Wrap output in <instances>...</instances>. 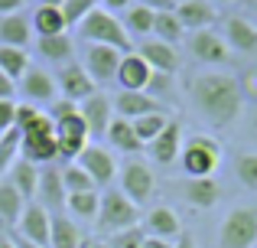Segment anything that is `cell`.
Instances as JSON below:
<instances>
[{"label":"cell","mask_w":257,"mask_h":248,"mask_svg":"<svg viewBox=\"0 0 257 248\" xmlns=\"http://www.w3.org/2000/svg\"><path fill=\"white\" fill-rule=\"evenodd\" d=\"M192 105L205 124L228 127L244 111V92L231 72H202L192 82Z\"/></svg>","instance_id":"6da1fadb"},{"label":"cell","mask_w":257,"mask_h":248,"mask_svg":"<svg viewBox=\"0 0 257 248\" xmlns=\"http://www.w3.org/2000/svg\"><path fill=\"white\" fill-rule=\"evenodd\" d=\"M17 131V127H13ZM20 157L30 163H56L59 160V147H56V121L46 111H39L26 127H20Z\"/></svg>","instance_id":"7a4b0ae2"},{"label":"cell","mask_w":257,"mask_h":248,"mask_svg":"<svg viewBox=\"0 0 257 248\" xmlns=\"http://www.w3.org/2000/svg\"><path fill=\"white\" fill-rule=\"evenodd\" d=\"M78 36H82L85 43L111 46V49H117V52H134L131 33L124 30V23H120L111 10H101V7H94L82 23H78Z\"/></svg>","instance_id":"3957f363"},{"label":"cell","mask_w":257,"mask_h":248,"mask_svg":"<svg viewBox=\"0 0 257 248\" xmlns=\"http://www.w3.org/2000/svg\"><path fill=\"white\" fill-rule=\"evenodd\" d=\"M218 248H257V206H231L221 216Z\"/></svg>","instance_id":"277c9868"},{"label":"cell","mask_w":257,"mask_h":248,"mask_svg":"<svg viewBox=\"0 0 257 248\" xmlns=\"http://www.w3.org/2000/svg\"><path fill=\"white\" fill-rule=\"evenodd\" d=\"M179 163L186 170V177H215V170L221 163V144L212 134H195L182 144Z\"/></svg>","instance_id":"5b68a950"},{"label":"cell","mask_w":257,"mask_h":248,"mask_svg":"<svg viewBox=\"0 0 257 248\" xmlns=\"http://www.w3.org/2000/svg\"><path fill=\"white\" fill-rule=\"evenodd\" d=\"M98 229L114 235V232H124L131 225L140 222V206H134L131 199L124 196L120 190H104L101 193V203H98Z\"/></svg>","instance_id":"8992f818"},{"label":"cell","mask_w":257,"mask_h":248,"mask_svg":"<svg viewBox=\"0 0 257 248\" xmlns=\"http://www.w3.org/2000/svg\"><path fill=\"white\" fill-rule=\"evenodd\" d=\"M117 180H120L117 190L124 193L134 206H147L153 199V193H157V173H153L150 163H144V160H127L117 170Z\"/></svg>","instance_id":"52a82bcc"},{"label":"cell","mask_w":257,"mask_h":248,"mask_svg":"<svg viewBox=\"0 0 257 248\" xmlns=\"http://www.w3.org/2000/svg\"><path fill=\"white\" fill-rule=\"evenodd\" d=\"M120 56L124 52L111 49V46H98V43H85V52H82V69L91 75L94 85H104V82H114L117 75V65H120Z\"/></svg>","instance_id":"ba28073f"},{"label":"cell","mask_w":257,"mask_h":248,"mask_svg":"<svg viewBox=\"0 0 257 248\" xmlns=\"http://www.w3.org/2000/svg\"><path fill=\"white\" fill-rule=\"evenodd\" d=\"M75 163L94 180V186H107V183H114V177H117V160H114V153L107 150V147H101V144H88L85 150L78 153Z\"/></svg>","instance_id":"9c48e42d"},{"label":"cell","mask_w":257,"mask_h":248,"mask_svg":"<svg viewBox=\"0 0 257 248\" xmlns=\"http://www.w3.org/2000/svg\"><path fill=\"white\" fill-rule=\"evenodd\" d=\"M56 89L62 92V98H69V102H85L88 95H94L98 92V85L91 82V75L82 69V62H65L59 65L56 72Z\"/></svg>","instance_id":"30bf717a"},{"label":"cell","mask_w":257,"mask_h":248,"mask_svg":"<svg viewBox=\"0 0 257 248\" xmlns=\"http://www.w3.org/2000/svg\"><path fill=\"white\" fill-rule=\"evenodd\" d=\"M49 229H52V212L43 209L39 203H26L17 222V235H23L33 245L49 248Z\"/></svg>","instance_id":"8fae6325"},{"label":"cell","mask_w":257,"mask_h":248,"mask_svg":"<svg viewBox=\"0 0 257 248\" xmlns=\"http://www.w3.org/2000/svg\"><path fill=\"white\" fill-rule=\"evenodd\" d=\"M78 118H82L85 127H88V137H104V134H107V124H111V118H114L111 98H107L104 92L88 95L85 102H78Z\"/></svg>","instance_id":"7c38bea8"},{"label":"cell","mask_w":257,"mask_h":248,"mask_svg":"<svg viewBox=\"0 0 257 248\" xmlns=\"http://www.w3.org/2000/svg\"><path fill=\"white\" fill-rule=\"evenodd\" d=\"M91 144L88 137V127L78 115L65 118V121H56V147H59V160H78V153Z\"/></svg>","instance_id":"4fadbf2b"},{"label":"cell","mask_w":257,"mask_h":248,"mask_svg":"<svg viewBox=\"0 0 257 248\" xmlns=\"http://www.w3.org/2000/svg\"><path fill=\"white\" fill-rule=\"evenodd\" d=\"M36 196H39V206L49 212H62L65 209V183H62V170L56 163H46L39 167V186H36Z\"/></svg>","instance_id":"5bb4252c"},{"label":"cell","mask_w":257,"mask_h":248,"mask_svg":"<svg viewBox=\"0 0 257 248\" xmlns=\"http://www.w3.org/2000/svg\"><path fill=\"white\" fill-rule=\"evenodd\" d=\"M189 52H192L199 62H208V65L228 62V43L215 30H195V33H189Z\"/></svg>","instance_id":"9a60e30c"},{"label":"cell","mask_w":257,"mask_h":248,"mask_svg":"<svg viewBox=\"0 0 257 248\" xmlns=\"http://www.w3.org/2000/svg\"><path fill=\"white\" fill-rule=\"evenodd\" d=\"M150 75H153V69L144 62V56H140V52H127V56H120L114 82L120 85V92H147Z\"/></svg>","instance_id":"2e32d148"},{"label":"cell","mask_w":257,"mask_h":248,"mask_svg":"<svg viewBox=\"0 0 257 248\" xmlns=\"http://www.w3.org/2000/svg\"><path fill=\"white\" fill-rule=\"evenodd\" d=\"M150 157L157 160L160 167H170L179 160V150H182V124L179 121H166V127L157 134V137L147 144Z\"/></svg>","instance_id":"e0dca14e"},{"label":"cell","mask_w":257,"mask_h":248,"mask_svg":"<svg viewBox=\"0 0 257 248\" xmlns=\"http://www.w3.org/2000/svg\"><path fill=\"white\" fill-rule=\"evenodd\" d=\"M20 92H23L26 102H56V75H49L46 69H39V65H30V69L23 72V78H20Z\"/></svg>","instance_id":"ac0fdd59"},{"label":"cell","mask_w":257,"mask_h":248,"mask_svg":"<svg viewBox=\"0 0 257 248\" xmlns=\"http://www.w3.org/2000/svg\"><path fill=\"white\" fill-rule=\"evenodd\" d=\"M182 199H186L192 209H212L221 199V186L215 177H186L182 183Z\"/></svg>","instance_id":"d6986e66"},{"label":"cell","mask_w":257,"mask_h":248,"mask_svg":"<svg viewBox=\"0 0 257 248\" xmlns=\"http://www.w3.org/2000/svg\"><path fill=\"white\" fill-rule=\"evenodd\" d=\"M111 105L117 111V118H127V121H134L140 115H150V111H163L160 102L153 95H147V92H117L111 98Z\"/></svg>","instance_id":"ffe728a7"},{"label":"cell","mask_w":257,"mask_h":248,"mask_svg":"<svg viewBox=\"0 0 257 248\" xmlns=\"http://www.w3.org/2000/svg\"><path fill=\"white\" fill-rule=\"evenodd\" d=\"M176 17H179V23H182V30H212V23H215V4L212 0H186V4H179L176 7Z\"/></svg>","instance_id":"44dd1931"},{"label":"cell","mask_w":257,"mask_h":248,"mask_svg":"<svg viewBox=\"0 0 257 248\" xmlns=\"http://www.w3.org/2000/svg\"><path fill=\"white\" fill-rule=\"evenodd\" d=\"M221 39L234 52H257V26L244 17H228L225 20V36Z\"/></svg>","instance_id":"7402d4cb"},{"label":"cell","mask_w":257,"mask_h":248,"mask_svg":"<svg viewBox=\"0 0 257 248\" xmlns=\"http://www.w3.org/2000/svg\"><path fill=\"white\" fill-rule=\"evenodd\" d=\"M140 56H144V62L150 65L153 72H166V75H173V72L179 69V52H176V46L160 43V39H147V43L140 46Z\"/></svg>","instance_id":"603a6c76"},{"label":"cell","mask_w":257,"mask_h":248,"mask_svg":"<svg viewBox=\"0 0 257 248\" xmlns=\"http://www.w3.org/2000/svg\"><path fill=\"white\" fill-rule=\"evenodd\" d=\"M104 137H107V144H111L114 150H120V153H140V150H144V144H140V137L134 134V124L127 121V118L114 115L111 124H107Z\"/></svg>","instance_id":"cb8c5ba5"},{"label":"cell","mask_w":257,"mask_h":248,"mask_svg":"<svg viewBox=\"0 0 257 248\" xmlns=\"http://www.w3.org/2000/svg\"><path fill=\"white\" fill-rule=\"evenodd\" d=\"M30 36H33V26L23 13L0 17V46H20V49H26Z\"/></svg>","instance_id":"d4e9b609"},{"label":"cell","mask_w":257,"mask_h":248,"mask_svg":"<svg viewBox=\"0 0 257 248\" xmlns=\"http://www.w3.org/2000/svg\"><path fill=\"white\" fill-rule=\"evenodd\" d=\"M49 248H82V232H78V225L65 212H52Z\"/></svg>","instance_id":"484cf974"},{"label":"cell","mask_w":257,"mask_h":248,"mask_svg":"<svg viewBox=\"0 0 257 248\" xmlns=\"http://www.w3.org/2000/svg\"><path fill=\"white\" fill-rule=\"evenodd\" d=\"M10 183L20 190V196L26 199V203H33V196H36V186H39V167L30 163V160L17 157L10 167Z\"/></svg>","instance_id":"4316f807"},{"label":"cell","mask_w":257,"mask_h":248,"mask_svg":"<svg viewBox=\"0 0 257 248\" xmlns=\"http://www.w3.org/2000/svg\"><path fill=\"white\" fill-rule=\"evenodd\" d=\"M30 26L36 36H59V33H65V17L59 7H46L39 4L36 13L30 17Z\"/></svg>","instance_id":"83f0119b"},{"label":"cell","mask_w":257,"mask_h":248,"mask_svg":"<svg viewBox=\"0 0 257 248\" xmlns=\"http://www.w3.org/2000/svg\"><path fill=\"white\" fill-rule=\"evenodd\" d=\"M36 52L46 62H72V36L69 33H59V36H39L36 39Z\"/></svg>","instance_id":"f1b7e54d"},{"label":"cell","mask_w":257,"mask_h":248,"mask_svg":"<svg viewBox=\"0 0 257 248\" xmlns=\"http://www.w3.org/2000/svg\"><path fill=\"white\" fill-rule=\"evenodd\" d=\"M147 225H150V232L157 238H179V232H182V225H179V219H176V212L170 209V206H157V209H150V216H147Z\"/></svg>","instance_id":"f546056e"},{"label":"cell","mask_w":257,"mask_h":248,"mask_svg":"<svg viewBox=\"0 0 257 248\" xmlns=\"http://www.w3.org/2000/svg\"><path fill=\"white\" fill-rule=\"evenodd\" d=\"M30 65L33 62H30V52H26V49H20V46H0V69H4L7 78L20 82Z\"/></svg>","instance_id":"4dcf8cb0"},{"label":"cell","mask_w":257,"mask_h":248,"mask_svg":"<svg viewBox=\"0 0 257 248\" xmlns=\"http://www.w3.org/2000/svg\"><path fill=\"white\" fill-rule=\"evenodd\" d=\"M153 20H157V13H153L150 7L131 4L127 7V17H124V30L131 33V36H150L153 33Z\"/></svg>","instance_id":"1f68e13d"},{"label":"cell","mask_w":257,"mask_h":248,"mask_svg":"<svg viewBox=\"0 0 257 248\" xmlns=\"http://www.w3.org/2000/svg\"><path fill=\"white\" fill-rule=\"evenodd\" d=\"M26 199L20 196V190L7 180V183H0V222H20V212H23Z\"/></svg>","instance_id":"d6a6232c"},{"label":"cell","mask_w":257,"mask_h":248,"mask_svg":"<svg viewBox=\"0 0 257 248\" xmlns=\"http://www.w3.org/2000/svg\"><path fill=\"white\" fill-rule=\"evenodd\" d=\"M182 36H186V30H182V23H179V17H176V10H170V13H157V20H153V39L176 46Z\"/></svg>","instance_id":"836d02e7"},{"label":"cell","mask_w":257,"mask_h":248,"mask_svg":"<svg viewBox=\"0 0 257 248\" xmlns=\"http://www.w3.org/2000/svg\"><path fill=\"white\" fill-rule=\"evenodd\" d=\"M166 121H170V118H166V111H150V115H140V118H134V134H137L140 137V144H150L153 137H157L160 131H163L166 127Z\"/></svg>","instance_id":"e575fe53"},{"label":"cell","mask_w":257,"mask_h":248,"mask_svg":"<svg viewBox=\"0 0 257 248\" xmlns=\"http://www.w3.org/2000/svg\"><path fill=\"white\" fill-rule=\"evenodd\" d=\"M98 203H101L98 190H91V193H69L65 209H72L75 219H94L98 216Z\"/></svg>","instance_id":"d590c367"},{"label":"cell","mask_w":257,"mask_h":248,"mask_svg":"<svg viewBox=\"0 0 257 248\" xmlns=\"http://www.w3.org/2000/svg\"><path fill=\"white\" fill-rule=\"evenodd\" d=\"M234 173H238V180L244 183V190L257 193V150L238 153V157H234Z\"/></svg>","instance_id":"8d00e7d4"},{"label":"cell","mask_w":257,"mask_h":248,"mask_svg":"<svg viewBox=\"0 0 257 248\" xmlns=\"http://www.w3.org/2000/svg\"><path fill=\"white\" fill-rule=\"evenodd\" d=\"M62 183H65V193H91V190H98V186H94V180L88 177L78 163L62 167Z\"/></svg>","instance_id":"74e56055"},{"label":"cell","mask_w":257,"mask_h":248,"mask_svg":"<svg viewBox=\"0 0 257 248\" xmlns=\"http://www.w3.org/2000/svg\"><path fill=\"white\" fill-rule=\"evenodd\" d=\"M20 157V131L0 134V177L13 167V160Z\"/></svg>","instance_id":"f35d334b"},{"label":"cell","mask_w":257,"mask_h":248,"mask_svg":"<svg viewBox=\"0 0 257 248\" xmlns=\"http://www.w3.org/2000/svg\"><path fill=\"white\" fill-rule=\"evenodd\" d=\"M98 7V0H62V17H65V26H78L88 13Z\"/></svg>","instance_id":"ab89813d"},{"label":"cell","mask_w":257,"mask_h":248,"mask_svg":"<svg viewBox=\"0 0 257 248\" xmlns=\"http://www.w3.org/2000/svg\"><path fill=\"white\" fill-rule=\"evenodd\" d=\"M144 238H147V232L140 229V225H131V229H124V232H114V235L107 238V245L111 248H144Z\"/></svg>","instance_id":"60d3db41"},{"label":"cell","mask_w":257,"mask_h":248,"mask_svg":"<svg viewBox=\"0 0 257 248\" xmlns=\"http://www.w3.org/2000/svg\"><path fill=\"white\" fill-rule=\"evenodd\" d=\"M13 121H17V102L13 98H0V134L13 131Z\"/></svg>","instance_id":"b9f144b4"},{"label":"cell","mask_w":257,"mask_h":248,"mask_svg":"<svg viewBox=\"0 0 257 248\" xmlns=\"http://www.w3.org/2000/svg\"><path fill=\"white\" fill-rule=\"evenodd\" d=\"M72 115H78L75 102H69V98H56V102H52V108H49L52 121H65V118H72Z\"/></svg>","instance_id":"7bdbcfd3"},{"label":"cell","mask_w":257,"mask_h":248,"mask_svg":"<svg viewBox=\"0 0 257 248\" xmlns=\"http://www.w3.org/2000/svg\"><path fill=\"white\" fill-rule=\"evenodd\" d=\"M147 95H170V75L166 72H153L150 75V85H147Z\"/></svg>","instance_id":"ee69618b"},{"label":"cell","mask_w":257,"mask_h":248,"mask_svg":"<svg viewBox=\"0 0 257 248\" xmlns=\"http://www.w3.org/2000/svg\"><path fill=\"white\" fill-rule=\"evenodd\" d=\"M36 115H39L36 105H17V121H13V127H17V131H20V127H26Z\"/></svg>","instance_id":"f6af8a7d"},{"label":"cell","mask_w":257,"mask_h":248,"mask_svg":"<svg viewBox=\"0 0 257 248\" xmlns=\"http://www.w3.org/2000/svg\"><path fill=\"white\" fill-rule=\"evenodd\" d=\"M144 7H150L153 13H170V10H176V0H140Z\"/></svg>","instance_id":"bcb514c9"},{"label":"cell","mask_w":257,"mask_h":248,"mask_svg":"<svg viewBox=\"0 0 257 248\" xmlns=\"http://www.w3.org/2000/svg\"><path fill=\"white\" fill-rule=\"evenodd\" d=\"M26 0H0V17H10V13H20Z\"/></svg>","instance_id":"7dc6e473"},{"label":"cell","mask_w":257,"mask_h":248,"mask_svg":"<svg viewBox=\"0 0 257 248\" xmlns=\"http://www.w3.org/2000/svg\"><path fill=\"white\" fill-rule=\"evenodd\" d=\"M13 92H17V82H13V78H7L4 69H0V98H13Z\"/></svg>","instance_id":"c3c4849f"},{"label":"cell","mask_w":257,"mask_h":248,"mask_svg":"<svg viewBox=\"0 0 257 248\" xmlns=\"http://www.w3.org/2000/svg\"><path fill=\"white\" fill-rule=\"evenodd\" d=\"M101 4H104V10H127V7H131L134 4V0H101Z\"/></svg>","instance_id":"681fc988"},{"label":"cell","mask_w":257,"mask_h":248,"mask_svg":"<svg viewBox=\"0 0 257 248\" xmlns=\"http://www.w3.org/2000/svg\"><path fill=\"white\" fill-rule=\"evenodd\" d=\"M173 248H195V238L189 235V232H179V238H176Z\"/></svg>","instance_id":"f907efd6"},{"label":"cell","mask_w":257,"mask_h":248,"mask_svg":"<svg viewBox=\"0 0 257 248\" xmlns=\"http://www.w3.org/2000/svg\"><path fill=\"white\" fill-rule=\"evenodd\" d=\"M144 248H173V245L166 242V238H157V235H153V238H144Z\"/></svg>","instance_id":"816d5d0a"},{"label":"cell","mask_w":257,"mask_h":248,"mask_svg":"<svg viewBox=\"0 0 257 248\" xmlns=\"http://www.w3.org/2000/svg\"><path fill=\"white\" fill-rule=\"evenodd\" d=\"M13 245H17V248H43V245H33V242H26L23 235H13Z\"/></svg>","instance_id":"f5cc1de1"},{"label":"cell","mask_w":257,"mask_h":248,"mask_svg":"<svg viewBox=\"0 0 257 248\" xmlns=\"http://www.w3.org/2000/svg\"><path fill=\"white\" fill-rule=\"evenodd\" d=\"M82 248H111L107 242H88V245H82Z\"/></svg>","instance_id":"db71d44e"},{"label":"cell","mask_w":257,"mask_h":248,"mask_svg":"<svg viewBox=\"0 0 257 248\" xmlns=\"http://www.w3.org/2000/svg\"><path fill=\"white\" fill-rule=\"evenodd\" d=\"M0 248H17V245H13V238H0Z\"/></svg>","instance_id":"11a10c76"},{"label":"cell","mask_w":257,"mask_h":248,"mask_svg":"<svg viewBox=\"0 0 257 248\" xmlns=\"http://www.w3.org/2000/svg\"><path fill=\"white\" fill-rule=\"evenodd\" d=\"M46 7H62V0H43Z\"/></svg>","instance_id":"9f6ffc18"},{"label":"cell","mask_w":257,"mask_h":248,"mask_svg":"<svg viewBox=\"0 0 257 248\" xmlns=\"http://www.w3.org/2000/svg\"><path fill=\"white\" fill-rule=\"evenodd\" d=\"M212 4H234V0H212Z\"/></svg>","instance_id":"6f0895ef"},{"label":"cell","mask_w":257,"mask_h":248,"mask_svg":"<svg viewBox=\"0 0 257 248\" xmlns=\"http://www.w3.org/2000/svg\"><path fill=\"white\" fill-rule=\"evenodd\" d=\"M179 4H186V0H176V7H179Z\"/></svg>","instance_id":"680465c9"},{"label":"cell","mask_w":257,"mask_h":248,"mask_svg":"<svg viewBox=\"0 0 257 248\" xmlns=\"http://www.w3.org/2000/svg\"><path fill=\"white\" fill-rule=\"evenodd\" d=\"M254 7H257V0H254Z\"/></svg>","instance_id":"91938a15"}]
</instances>
